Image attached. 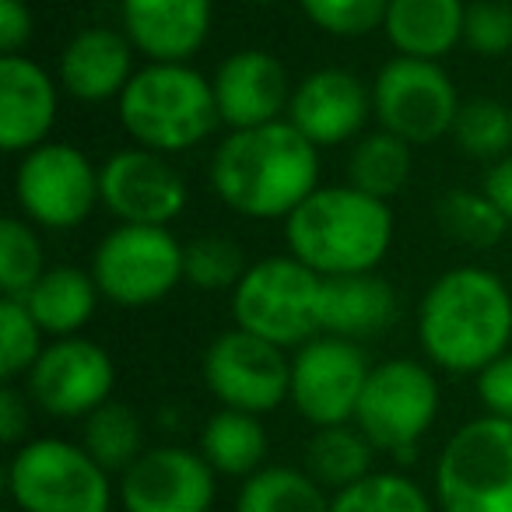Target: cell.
Here are the masks:
<instances>
[{
    "label": "cell",
    "instance_id": "6da1fadb",
    "mask_svg": "<svg viewBox=\"0 0 512 512\" xmlns=\"http://www.w3.org/2000/svg\"><path fill=\"white\" fill-rule=\"evenodd\" d=\"M207 176L228 211L256 221L288 218L320 186V148L288 120L228 130Z\"/></svg>",
    "mask_w": 512,
    "mask_h": 512
},
{
    "label": "cell",
    "instance_id": "7a4b0ae2",
    "mask_svg": "<svg viewBox=\"0 0 512 512\" xmlns=\"http://www.w3.org/2000/svg\"><path fill=\"white\" fill-rule=\"evenodd\" d=\"M418 341L446 372H481L512 344V292L488 267H449L418 306Z\"/></svg>",
    "mask_w": 512,
    "mask_h": 512
},
{
    "label": "cell",
    "instance_id": "3957f363",
    "mask_svg": "<svg viewBox=\"0 0 512 512\" xmlns=\"http://www.w3.org/2000/svg\"><path fill=\"white\" fill-rule=\"evenodd\" d=\"M285 242L295 260L320 278L376 274L393 242L390 200L344 186H316L285 218Z\"/></svg>",
    "mask_w": 512,
    "mask_h": 512
},
{
    "label": "cell",
    "instance_id": "277c9868",
    "mask_svg": "<svg viewBox=\"0 0 512 512\" xmlns=\"http://www.w3.org/2000/svg\"><path fill=\"white\" fill-rule=\"evenodd\" d=\"M116 106L130 141L158 155L197 148L221 123L211 78L190 64H144Z\"/></svg>",
    "mask_w": 512,
    "mask_h": 512
},
{
    "label": "cell",
    "instance_id": "5b68a950",
    "mask_svg": "<svg viewBox=\"0 0 512 512\" xmlns=\"http://www.w3.org/2000/svg\"><path fill=\"white\" fill-rule=\"evenodd\" d=\"M323 278L302 260L267 256L256 260L232 292L235 327L264 337L278 348H302L320 337Z\"/></svg>",
    "mask_w": 512,
    "mask_h": 512
},
{
    "label": "cell",
    "instance_id": "8992f818",
    "mask_svg": "<svg viewBox=\"0 0 512 512\" xmlns=\"http://www.w3.org/2000/svg\"><path fill=\"white\" fill-rule=\"evenodd\" d=\"M8 495L22 512H109V470L67 439H29L8 463Z\"/></svg>",
    "mask_w": 512,
    "mask_h": 512
},
{
    "label": "cell",
    "instance_id": "52a82bcc",
    "mask_svg": "<svg viewBox=\"0 0 512 512\" xmlns=\"http://www.w3.org/2000/svg\"><path fill=\"white\" fill-rule=\"evenodd\" d=\"M442 512H512V421L484 414L460 425L435 463Z\"/></svg>",
    "mask_w": 512,
    "mask_h": 512
},
{
    "label": "cell",
    "instance_id": "ba28073f",
    "mask_svg": "<svg viewBox=\"0 0 512 512\" xmlns=\"http://www.w3.org/2000/svg\"><path fill=\"white\" fill-rule=\"evenodd\" d=\"M92 278L116 306H155L183 285V242L158 225H116L95 246Z\"/></svg>",
    "mask_w": 512,
    "mask_h": 512
},
{
    "label": "cell",
    "instance_id": "9c48e42d",
    "mask_svg": "<svg viewBox=\"0 0 512 512\" xmlns=\"http://www.w3.org/2000/svg\"><path fill=\"white\" fill-rule=\"evenodd\" d=\"M439 418V383L421 362L390 358L372 365L355 411V428L376 449L411 456Z\"/></svg>",
    "mask_w": 512,
    "mask_h": 512
},
{
    "label": "cell",
    "instance_id": "30bf717a",
    "mask_svg": "<svg viewBox=\"0 0 512 512\" xmlns=\"http://www.w3.org/2000/svg\"><path fill=\"white\" fill-rule=\"evenodd\" d=\"M463 99L453 78L435 60L393 57L372 81V113L393 137L411 148L442 141L453 134Z\"/></svg>",
    "mask_w": 512,
    "mask_h": 512
},
{
    "label": "cell",
    "instance_id": "8fae6325",
    "mask_svg": "<svg viewBox=\"0 0 512 512\" xmlns=\"http://www.w3.org/2000/svg\"><path fill=\"white\" fill-rule=\"evenodd\" d=\"M15 200L25 221L53 232L78 228L99 197V169L81 148L64 141H46L25 151L15 169Z\"/></svg>",
    "mask_w": 512,
    "mask_h": 512
},
{
    "label": "cell",
    "instance_id": "7c38bea8",
    "mask_svg": "<svg viewBox=\"0 0 512 512\" xmlns=\"http://www.w3.org/2000/svg\"><path fill=\"white\" fill-rule=\"evenodd\" d=\"M204 383L221 407L260 418L292 393V358L278 344L232 327L207 344Z\"/></svg>",
    "mask_w": 512,
    "mask_h": 512
},
{
    "label": "cell",
    "instance_id": "4fadbf2b",
    "mask_svg": "<svg viewBox=\"0 0 512 512\" xmlns=\"http://www.w3.org/2000/svg\"><path fill=\"white\" fill-rule=\"evenodd\" d=\"M369 372L372 365L358 348V341L320 334L295 351L288 400L313 428L355 425V411L365 383H369Z\"/></svg>",
    "mask_w": 512,
    "mask_h": 512
},
{
    "label": "cell",
    "instance_id": "5bb4252c",
    "mask_svg": "<svg viewBox=\"0 0 512 512\" xmlns=\"http://www.w3.org/2000/svg\"><path fill=\"white\" fill-rule=\"evenodd\" d=\"M29 397L53 418H88L113 400L116 365L102 344L88 337H57L32 365Z\"/></svg>",
    "mask_w": 512,
    "mask_h": 512
},
{
    "label": "cell",
    "instance_id": "9a60e30c",
    "mask_svg": "<svg viewBox=\"0 0 512 512\" xmlns=\"http://www.w3.org/2000/svg\"><path fill=\"white\" fill-rule=\"evenodd\" d=\"M102 207L120 225L169 228L186 211V183L169 158L148 148H123L99 165Z\"/></svg>",
    "mask_w": 512,
    "mask_h": 512
},
{
    "label": "cell",
    "instance_id": "2e32d148",
    "mask_svg": "<svg viewBox=\"0 0 512 512\" xmlns=\"http://www.w3.org/2000/svg\"><path fill=\"white\" fill-rule=\"evenodd\" d=\"M123 512H211L218 474L186 446H151L120 474Z\"/></svg>",
    "mask_w": 512,
    "mask_h": 512
},
{
    "label": "cell",
    "instance_id": "e0dca14e",
    "mask_svg": "<svg viewBox=\"0 0 512 512\" xmlns=\"http://www.w3.org/2000/svg\"><path fill=\"white\" fill-rule=\"evenodd\" d=\"M372 116V92L355 71L320 67L295 85L285 120L316 148H334L362 137Z\"/></svg>",
    "mask_w": 512,
    "mask_h": 512
},
{
    "label": "cell",
    "instance_id": "ac0fdd59",
    "mask_svg": "<svg viewBox=\"0 0 512 512\" xmlns=\"http://www.w3.org/2000/svg\"><path fill=\"white\" fill-rule=\"evenodd\" d=\"M218 116L228 130H249L285 120L292 102L288 67L267 50H235L218 64L211 78Z\"/></svg>",
    "mask_w": 512,
    "mask_h": 512
},
{
    "label": "cell",
    "instance_id": "d6986e66",
    "mask_svg": "<svg viewBox=\"0 0 512 512\" xmlns=\"http://www.w3.org/2000/svg\"><path fill=\"white\" fill-rule=\"evenodd\" d=\"M211 0H120L127 39L148 64H190L211 36Z\"/></svg>",
    "mask_w": 512,
    "mask_h": 512
},
{
    "label": "cell",
    "instance_id": "ffe728a7",
    "mask_svg": "<svg viewBox=\"0 0 512 512\" xmlns=\"http://www.w3.org/2000/svg\"><path fill=\"white\" fill-rule=\"evenodd\" d=\"M57 81L25 53L0 57V148L25 155L50 141L57 127Z\"/></svg>",
    "mask_w": 512,
    "mask_h": 512
},
{
    "label": "cell",
    "instance_id": "44dd1931",
    "mask_svg": "<svg viewBox=\"0 0 512 512\" xmlns=\"http://www.w3.org/2000/svg\"><path fill=\"white\" fill-rule=\"evenodd\" d=\"M134 43L127 32L106 29V25H88L67 39L60 53L57 78L67 95L78 102H109L120 99L123 88L137 74L134 67Z\"/></svg>",
    "mask_w": 512,
    "mask_h": 512
},
{
    "label": "cell",
    "instance_id": "7402d4cb",
    "mask_svg": "<svg viewBox=\"0 0 512 512\" xmlns=\"http://www.w3.org/2000/svg\"><path fill=\"white\" fill-rule=\"evenodd\" d=\"M467 4L463 0H390L383 18V36L397 57L435 60L463 43Z\"/></svg>",
    "mask_w": 512,
    "mask_h": 512
},
{
    "label": "cell",
    "instance_id": "603a6c76",
    "mask_svg": "<svg viewBox=\"0 0 512 512\" xmlns=\"http://www.w3.org/2000/svg\"><path fill=\"white\" fill-rule=\"evenodd\" d=\"M397 313V295L376 274H348L323 278L320 299V334L362 341L386 327Z\"/></svg>",
    "mask_w": 512,
    "mask_h": 512
},
{
    "label": "cell",
    "instance_id": "cb8c5ba5",
    "mask_svg": "<svg viewBox=\"0 0 512 512\" xmlns=\"http://www.w3.org/2000/svg\"><path fill=\"white\" fill-rule=\"evenodd\" d=\"M99 295L102 292L95 285L92 271L60 264V267H46V274L36 281V288L22 302L36 316L43 334L78 337V330H85V323L95 316Z\"/></svg>",
    "mask_w": 512,
    "mask_h": 512
},
{
    "label": "cell",
    "instance_id": "d4e9b609",
    "mask_svg": "<svg viewBox=\"0 0 512 512\" xmlns=\"http://www.w3.org/2000/svg\"><path fill=\"white\" fill-rule=\"evenodd\" d=\"M200 456L214 467V474L225 477H253L264 470L267 460V432L256 414L221 407L207 418L200 432Z\"/></svg>",
    "mask_w": 512,
    "mask_h": 512
},
{
    "label": "cell",
    "instance_id": "484cf974",
    "mask_svg": "<svg viewBox=\"0 0 512 512\" xmlns=\"http://www.w3.org/2000/svg\"><path fill=\"white\" fill-rule=\"evenodd\" d=\"M372 446L355 425L316 428V435L306 442V474L323 488L344 491L372 474Z\"/></svg>",
    "mask_w": 512,
    "mask_h": 512
},
{
    "label": "cell",
    "instance_id": "4316f807",
    "mask_svg": "<svg viewBox=\"0 0 512 512\" xmlns=\"http://www.w3.org/2000/svg\"><path fill=\"white\" fill-rule=\"evenodd\" d=\"M323 484L299 467H264L246 477L235 498V512H330Z\"/></svg>",
    "mask_w": 512,
    "mask_h": 512
},
{
    "label": "cell",
    "instance_id": "83f0119b",
    "mask_svg": "<svg viewBox=\"0 0 512 512\" xmlns=\"http://www.w3.org/2000/svg\"><path fill=\"white\" fill-rule=\"evenodd\" d=\"M411 179V144L393 137L390 130L358 137L348 158V183L369 197L390 200Z\"/></svg>",
    "mask_w": 512,
    "mask_h": 512
},
{
    "label": "cell",
    "instance_id": "f1b7e54d",
    "mask_svg": "<svg viewBox=\"0 0 512 512\" xmlns=\"http://www.w3.org/2000/svg\"><path fill=\"white\" fill-rule=\"evenodd\" d=\"M81 446L109 470V474H123L137 456L144 453V425L141 414L130 404L109 400L99 411L85 418V439Z\"/></svg>",
    "mask_w": 512,
    "mask_h": 512
},
{
    "label": "cell",
    "instance_id": "f546056e",
    "mask_svg": "<svg viewBox=\"0 0 512 512\" xmlns=\"http://www.w3.org/2000/svg\"><path fill=\"white\" fill-rule=\"evenodd\" d=\"M453 141H456V148L470 158H488V162L505 158L512 151V109H509V102L491 99V95L467 99L460 106V113H456Z\"/></svg>",
    "mask_w": 512,
    "mask_h": 512
},
{
    "label": "cell",
    "instance_id": "4dcf8cb0",
    "mask_svg": "<svg viewBox=\"0 0 512 512\" xmlns=\"http://www.w3.org/2000/svg\"><path fill=\"white\" fill-rule=\"evenodd\" d=\"M435 218H439V228L449 239L463 242L470 249L498 246L505 228H509L505 214L484 197V190H449L435 207Z\"/></svg>",
    "mask_w": 512,
    "mask_h": 512
},
{
    "label": "cell",
    "instance_id": "1f68e13d",
    "mask_svg": "<svg viewBox=\"0 0 512 512\" xmlns=\"http://www.w3.org/2000/svg\"><path fill=\"white\" fill-rule=\"evenodd\" d=\"M246 271L242 246L228 235H197L183 242V285L200 292H235Z\"/></svg>",
    "mask_w": 512,
    "mask_h": 512
},
{
    "label": "cell",
    "instance_id": "d6a6232c",
    "mask_svg": "<svg viewBox=\"0 0 512 512\" xmlns=\"http://www.w3.org/2000/svg\"><path fill=\"white\" fill-rule=\"evenodd\" d=\"M46 274L43 242L32 221L4 218L0 221V292L8 299H25Z\"/></svg>",
    "mask_w": 512,
    "mask_h": 512
},
{
    "label": "cell",
    "instance_id": "836d02e7",
    "mask_svg": "<svg viewBox=\"0 0 512 512\" xmlns=\"http://www.w3.org/2000/svg\"><path fill=\"white\" fill-rule=\"evenodd\" d=\"M330 512H432L428 495L404 474H369L337 491Z\"/></svg>",
    "mask_w": 512,
    "mask_h": 512
},
{
    "label": "cell",
    "instance_id": "e575fe53",
    "mask_svg": "<svg viewBox=\"0 0 512 512\" xmlns=\"http://www.w3.org/2000/svg\"><path fill=\"white\" fill-rule=\"evenodd\" d=\"M43 337V327L22 299H8V295L0 299V376L4 383L29 376L46 348Z\"/></svg>",
    "mask_w": 512,
    "mask_h": 512
},
{
    "label": "cell",
    "instance_id": "d590c367",
    "mask_svg": "<svg viewBox=\"0 0 512 512\" xmlns=\"http://www.w3.org/2000/svg\"><path fill=\"white\" fill-rule=\"evenodd\" d=\"M299 8L327 36L358 39L383 29L390 0H299Z\"/></svg>",
    "mask_w": 512,
    "mask_h": 512
},
{
    "label": "cell",
    "instance_id": "8d00e7d4",
    "mask_svg": "<svg viewBox=\"0 0 512 512\" xmlns=\"http://www.w3.org/2000/svg\"><path fill=\"white\" fill-rule=\"evenodd\" d=\"M463 46L484 60L505 57L512 50V8L505 0H474L467 4Z\"/></svg>",
    "mask_w": 512,
    "mask_h": 512
},
{
    "label": "cell",
    "instance_id": "74e56055",
    "mask_svg": "<svg viewBox=\"0 0 512 512\" xmlns=\"http://www.w3.org/2000/svg\"><path fill=\"white\" fill-rule=\"evenodd\" d=\"M477 397L488 414L512 421V351L477 372Z\"/></svg>",
    "mask_w": 512,
    "mask_h": 512
},
{
    "label": "cell",
    "instance_id": "f35d334b",
    "mask_svg": "<svg viewBox=\"0 0 512 512\" xmlns=\"http://www.w3.org/2000/svg\"><path fill=\"white\" fill-rule=\"evenodd\" d=\"M32 32H36V18L25 0H0V50L4 57L22 53V46H29Z\"/></svg>",
    "mask_w": 512,
    "mask_h": 512
},
{
    "label": "cell",
    "instance_id": "ab89813d",
    "mask_svg": "<svg viewBox=\"0 0 512 512\" xmlns=\"http://www.w3.org/2000/svg\"><path fill=\"white\" fill-rule=\"evenodd\" d=\"M29 435V397L15 383H4L0 390V439L8 446H22Z\"/></svg>",
    "mask_w": 512,
    "mask_h": 512
},
{
    "label": "cell",
    "instance_id": "60d3db41",
    "mask_svg": "<svg viewBox=\"0 0 512 512\" xmlns=\"http://www.w3.org/2000/svg\"><path fill=\"white\" fill-rule=\"evenodd\" d=\"M484 197L491 200V204L498 207V211L505 214V221L512 225V155L498 158V162H491L488 176H484Z\"/></svg>",
    "mask_w": 512,
    "mask_h": 512
},
{
    "label": "cell",
    "instance_id": "b9f144b4",
    "mask_svg": "<svg viewBox=\"0 0 512 512\" xmlns=\"http://www.w3.org/2000/svg\"><path fill=\"white\" fill-rule=\"evenodd\" d=\"M246 4H256V8H267V4H278V0H246Z\"/></svg>",
    "mask_w": 512,
    "mask_h": 512
},
{
    "label": "cell",
    "instance_id": "7bdbcfd3",
    "mask_svg": "<svg viewBox=\"0 0 512 512\" xmlns=\"http://www.w3.org/2000/svg\"><path fill=\"white\" fill-rule=\"evenodd\" d=\"M4 512H22V509H15V505H11V509H4Z\"/></svg>",
    "mask_w": 512,
    "mask_h": 512
}]
</instances>
